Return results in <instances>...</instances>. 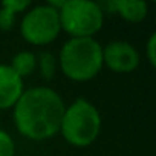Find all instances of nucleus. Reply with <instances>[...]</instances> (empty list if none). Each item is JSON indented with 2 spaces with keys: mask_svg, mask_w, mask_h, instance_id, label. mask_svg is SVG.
<instances>
[{
  "mask_svg": "<svg viewBox=\"0 0 156 156\" xmlns=\"http://www.w3.org/2000/svg\"><path fill=\"white\" fill-rule=\"evenodd\" d=\"M139 64V52L127 41H110L103 48V66L116 73H130Z\"/></svg>",
  "mask_w": 156,
  "mask_h": 156,
  "instance_id": "6",
  "label": "nucleus"
},
{
  "mask_svg": "<svg viewBox=\"0 0 156 156\" xmlns=\"http://www.w3.org/2000/svg\"><path fill=\"white\" fill-rule=\"evenodd\" d=\"M37 64H38L40 73L44 80L46 81L52 80L55 75V70H57V58L51 52H41L37 57Z\"/></svg>",
  "mask_w": 156,
  "mask_h": 156,
  "instance_id": "10",
  "label": "nucleus"
},
{
  "mask_svg": "<svg viewBox=\"0 0 156 156\" xmlns=\"http://www.w3.org/2000/svg\"><path fill=\"white\" fill-rule=\"evenodd\" d=\"M60 26L70 38H94L103 28L104 12L90 0H66L58 9Z\"/></svg>",
  "mask_w": 156,
  "mask_h": 156,
  "instance_id": "4",
  "label": "nucleus"
},
{
  "mask_svg": "<svg viewBox=\"0 0 156 156\" xmlns=\"http://www.w3.org/2000/svg\"><path fill=\"white\" fill-rule=\"evenodd\" d=\"M9 67L22 78L31 75L35 67H37V55H34L32 52L29 51H22V52H17L14 55V58L11 60V64Z\"/></svg>",
  "mask_w": 156,
  "mask_h": 156,
  "instance_id": "9",
  "label": "nucleus"
},
{
  "mask_svg": "<svg viewBox=\"0 0 156 156\" xmlns=\"http://www.w3.org/2000/svg\"><path fill=\"white\" fill-rule=\"evenodd\" d=\"M61 72L73 81H89L103 69V46L95 38H69L58 57Z\"/></svg>",
  "mask_w": 156,
  "mask_h": 156,
  "instance_id": "2",
  "label": "nucleus"
},
{
  "mask_svg": "<svg viewBox=\"0 0 156 156\" xmlns=\"http://www.w3.org/2000/svg\"><path fill=\"white\" fill-rule=\"evenodd\" d=\"M16 19H17V12L8 8L5 3H2V6H0V31L12 29Z\"/></svg>",
  "mask_w": 156,
  "mask_h": 156,
  "instance_id": "11",
  "label": "nucleus"
},
{
  "mask_svg": "<svg viewBox=\"0 0 156 156\" xmlns=\"http://www.w3.org/2000/svg\"><path fill=\"white\" fill-rule=\"evenodd\" d=\"M101 115L87 100L78 98L64 109L60 133L73 147H87L100 135Z\"/></svg>",
  "mask_w": 156,
  "mask_h": 156,
  "instance_id": "3",
  "label": "nucleus"
},
{
  "mask_svg": "<svg viewBox=\"0 0 156 156\" xmlns=\"http://www.w3.org/2000/svg\"><path fill=\"white\" fill-rule=\"evenodd\" d=\"M23 90L22 78L9 67V64H0V109L14 107Z\"/></svg>",
  "mask_w": 156,
  "mask_h": 156,
  "instance_id": "7",
  "label": "nucleus"
},
{
  "mask_svg": "<svg viewBox=\"0 0 156 156\" xmlns=\"http://www.w3.org/2000/svg\"><path fill=\"white\" fill-rule=\"evenodd\" d=\"M107 8L112 12L119 14L129 23L142 22L148 12V5L145 2H135V0H113L107 3Z\"/></svg>",
  "mask_w": 156,
  "mask_h": 156,
  "instance_id": "8",
  "label": "nucleus"
},
{
  "mask_svg": "<svg viewBox=\"0 0 156 156\" xmlns=\"http://www.w3.org/2000/svg\"><path fill=\"white\" fill-rule=\"evenodd\" d=\"M16 154V144L9 133L0 129V156H14Z\"/></svg>",
  "mask_w": 156,
  "mask_h": 156,
  "instance_id": "12",
  "label": "nucleus"
},
{
  "mask_svg": "<svg viewBox=\"0 0 156 156\" xmlns=\"http://www.w3.org/2000/svg\"><path fill=\"white\" fill-rule=\"evenodd\" d=\"M20 31L22 37L34 46L52 43L61 31L58 9L48 3L29 8L23 16Z\"/></svg>",
  "mask_w": 156,
  "mask_h": 156,
  "instance_id": "5",
  "label": "nucleus"
},
{
  "mask_svg": "<svg viewBox=\"0 0 156 156\" xmlns=\"http://www.w3.org/2000/svg\"><path fill=\"white\" fill-rule=\"evenodd\" d=\"M61 97L51 87L38 86L23 90L14 106V124L20 135L32 141H43L60 132L64 113Z\"/></svg>",
  "mask_w": 156,
  "mask_h": 156,
  "instance_id": "1",
  "label": "nucleus"
},
{
  "mask_svg": "<svg viewBox=\"0 0 156 156\" xmlns=\"http://www.w3.org/2000/svg\"><path fill=\"white\" fill-rule=\"evenodd\" d=\"M145 54H147V60L151 66H156V34L153 32L148 37L147 46H145Z\"/></svg>",
  "mask_w": 156,
  "mask_h": 156,
  "instance_id": "13",
  "label": "nucleus"
}]
</instances>
